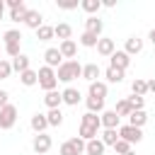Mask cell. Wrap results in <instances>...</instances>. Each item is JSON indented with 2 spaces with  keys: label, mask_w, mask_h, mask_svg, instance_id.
<instances>
[{
  "label": "cell",
  "mask_w": 155,
  "mask_h": 155,
  "mask_svg": "<svg viewBox=\"0 0 155 155\" xmlns=\"http://www.w3.org/2000/svg\"><path fill=\"white\" fill-rule=\"evenodd\" d=\"M114 51H116V46H114V39L99 36V41H97V53H99V56H104V58H109Z\"/></svg>",
  "instance_id": "30bf717a"
},
{
  "label": "cell",
  "mask_w": 155,
  "mask_h": 155,
  "mask_svg": "<svg viewBox=\"0 0 155 155\" xmlns=\"http://www.w3.org/2000/svg\"><path fill=\"white\" fill-rule=\"evenodd\" d=\"M99 140L104 143V145H116V140H119V128H104L102 133H99Z\"/></svg>",
  "instance_id": "44dd1931"
},
{
  "label": "cell",
  "mask_w": 155,
  "mask_h": 155,
  "mask_svg": "<svg viewBox=\"0 0 155 155\" xmlns=\"http://www.w3.org/2000/svg\"><path fill=\"white\" fill-rule=\"evenodd\" d=\"M58 153H61V155H82V153H85V140H82L80 136H78V138H70V140L61 143Z\"/></svg>",
  "instance_id": "5b68a950"
},
{
  "label": "cell",
  "mask_w": 155,
  "mask_h": 155,
  "mask_svg": "<svg viewBox=\"0 0 155 155\" xmlns=\"http://www.w3.org/2000/svg\"><path fill=\"white\" fill-rule=\"evenodd\" d=\"M36 75H39V87H41V90H46V92L56 90L58 78H56V70H53V68L44 65V68H39V70H36Z\"/></svg>",
  "instance_id": "3957f363"
},
{
  "label": "cell",
  "mask_w": 155,
  "mask_h": 155,
  "mask_svg": "<svg viewBox=\"0 0 155 155\" xmlns=\"http://www.w3.org/2000/svg\"><path fill=\"white\" fill-rule=\"evenodd\" d=\"M58 7H61V10H75L78 2H58Z\"/></svg>",
  "instance_id": "60d3db41"
},
{
  "label": "cell",
  "mask_w": 155,
  "mask_h": 155,
  "mask_svg": "<svg viewBox=\"0 0 155 155\" xmlns=\"http://www.w3.org/2000/svg\"><path fill=\"white\" fill-rule=\"evenodd\" d=\"M102 29H104V22H102L99 17H87V19H85V31H87V34L99 36V34H102Z\"/></svg>",
  "instance_id": "9a60e30c"
},
{
  "label": "cell",
  "mask_w": 155,
  "mask_h": 155,
  "mask_svg": "<svg viewBox=\"0 0 155 155\" xmlns=\"http://www.w3.org/2000/svg\"><path fill=\"white\" fill-rule=\"evenodd\" d=\"M126 155H136V153H126Z\"/></svg>",
  "instance_id": "7dc6e473"
},
{
  "label": "cell",
  "mask_w": 155,
  "mask_h": 155,
  "mask_svg": "<svg viewBox=\"0 0 155 155\" xmlns=\"http://www.w3.org/2000/svg\"><path fill=\"white\" fill-rule=\"evenodd\" d=\"M10 63H12V70H17V73L29 70V56H24V53H19L17 58H12Z\"/></svg>",
  "instance_id": "484cf974"
},
{
  "label": "cell",
  "mask_w": 155,
  "mask_h": 155,
  "mask_svg": "<svg viewBox=\"0 0 155 155\" xmlns=\"http://www.w3.org/2000/svg\"><path fill=\"white\" fill-rule=\"evenodd\" d=\"M5 53L10 58H17L19 56V44H5Z\"/></svg>",
  "instance_id": "ab89813d"
},
{
  "label": "cell",
  "mask_w": 155,
  "mask_h": 155,
  "mask_svg": "<svg viewBox=\"0 0 155 155\" xmlns=\"http://www.w3.org/2000/svg\"><path fill=\"white\" fill-rule=\"evenodd\" d=\"M119 114L114 111V109H104L102 111V116H99V124H102V128H119Z\"/></svg>",
  "instance_id": "9c48e42d"
},
{
  "label": "cell",
  "mask_w": 155,
  "mask_h": 155,
  "mask_svg": "<svg viewBox=\"0 0 155 155\" xmlns=\"http://www.w3.org/2000/svg\"><path fill=\"white\" fill-rule=\"evenodd\" d=\"M44 104H46L48 109H61V104H63V99H61V92H58V90H51V92H46V94H44Z\"/></svg>",
  "instance_id": "2e32d148"
},
{
  "label": "cell",
  "mask_w": 155,
  "mask_h": 155,
  "mask_svg": "<svg viewBox=\"0 0 155 155\" xmlns=\"http://www.w3.org/2000/svg\"><path fill=\"white\" fill-rule=\"evenodd\" d=\"M10 73H12V63L0 58V80H7V78H10Z\"/></svg>",
  "instance_id": "74e56055"
},
{
  "label": "cell",
  "mask_w": 155,
  "mask_h": 155,
  "mask_svg": "<svg viewBox=\"0 0 155 155\" xmlns=\"http://www.w3.org/2000/svg\"><path fill=\"white\" fill-rule=\"evenodd\" d=\"M99 128H102V124H99V116L97 114H82V121H80V138L87 143V140H92V138H97L99 136Z\"/></svg>",
  "instance_id": "6da1fadb"
},
{
  "label": "cell",
  "mask_w": 155,
  "mask_h": 155,
  "mask_svg": "<svg viewBox=\"0 0 155 155\" xmlns=\"http://www.w3.org/2000/svg\"><path fill=\"white\" fill-rule=\"evenodd\" d=\"M19 2H22V0H7V2H5V5H7V7H10V10H12V7H15V5H19Z\"/></svg>",
  "instance_id": "ee69618b"
},
{
  "label": "cell",
  "mask_w": 155,
  "mask_h": 155,
  "mask_svg": "<svg viewBox=\"0 0 155 155\" xmlns=\"http://www.w3.org/2000/svg\"><path fill=\"white\" fill-rule=\"evenodd\" d=\"M36 39H39V41H51V39H53V27L41 24V27L36 29Z\"/></svg>",
  "instance_id": "d6a6232c"
},
{
  "label": "cell",
  "mask_w": 155,
  "mask_h": 155,
  "mask_svg": "<svg viewBox=\"0 0 155 155\" xmlns=\"http://www.w3.org/2000/svg\"><path fill=\"white\" fill-rule=\"evenodd\" d=\"M148 39H150V41L155 44V29H150V34H148Z\"/></svg>",
  "instance_id": "f6af8a7d"
},
{
  "label": "cell",
  "mask_w": 155,
  "mask_h": 155,
  "mask_svg": "<svg viewBox=\"0 0 155 155\" xmlns=\"http://www.w3.org/2000/svg\"><path fill=\"white\" fill-rule=\"evenodd\" d=\"M53 36H58L61 41H68V39L73 36V27H70V24H65V22H61V24H56V27H53Z\"/></svg>",
  "instance_id": "7402d4cb"
},
{
  "label": "cell",
  "mask_w": 155,
  "mask_h": 155,
  "mask_svg": "<svg viewBox=\"0 0 155 155\" xmlns=\"http://www.w3.org/2000/svg\"><path fill=\"white\" fill-rule=\"evenodd\" d=\"M24 24L29 27V29H39L41 24H44V17H41V12L39 10H27V17H24Z\"/></svg>",
  "instance_id": "4fadbf2b"
},
{
  "label": "cell",
  "mask_w": 155,
  "mask_h": 155,
  "mask_svg": "<svg viewBox=\"0 0 155 155\" xmlns=\"http://www.w3.org/2000/svg\"><path fill=\"white\" fill-rule=\"evenodd\" d=\"M2 41H5V44H22V34H19V29H7V31L2 34Z\"/></svg>",
  "instance_id": "836d02e7"
},
{
  "label": "cell",
  "mask_w": 155,
  "mask_h": 155,
  "mask_svg": "<svg viewBox=\"0 0 155 155\" xmlns=\"http://www.w3.org/2000/svg\"><path fill=\"white\" fill-rule=\"evenodd\" d=\"M148 121V114L143 111V109H138V111H131L128 114V126H136V128H143V124Z\"/></svg>",
  "instance_id": "cb8c5ba5"
},
{
  "label": "cell",
  "mask_w": 155,
  "mask_h": 155,
  "mask_svg": "<svg viewBox=\"0 0 155 155\" xmlns=\"http://www.w3.org/2000/svg\"><path fill=\"white\" fill-rule=\"evenodd\" d=\"M44 61H46V65H48V68H53V70H56V68L63 63V56H61V51H58V48H46V51H44Z\"/></svg>",
  "instance_id": "8fae6325"
},
{
  "label": "cell",
  "mask_w": 155,
  "mask_h": 155,
  "mask_svg": "<svg viewBox=\"0 0 155 155\" xmlns=\"http://www.w3.org/2000/svg\"><path fill=\"white\" fill-rule=\"evenodd\" d=\"M148 92H153V94H155V78H153V80H148Z\"/></svg>",
  "instance_id": "7bdbcfd3"
},
{
  "label": "cell",
  "mask_w": 155,
  "mask_h": 155,
  "mask_svg": "<svg viewBox=\"0 0 155 155\" xmlns=\"http://www.w3.org/2000/svg\"><path fill=\"white\" fill-rule=\"evenodd\" d=\"M126 102L131 104V109H133V111H138V109H143V104H145V97H138V94H133V97H128Z\"/></svg>",
  "instance_id": "8d00e7d4"
},
{
  "label": "cell",
  "mask_w": 155,
  "mask_h": 155,
  "mask_svg": "<svg viewBox=\"0 0 155 155\" xmlns=\"http://www.w3.org/2000/svg\"><path fill=\"white\" fill-rule=\"evenodd\" d=\"M27 10H29V7H27L24 2L15 5V7L10 10V19H12V22H24V17H27Z\"/></svg>",
  "instance_id": "d4e9b609"
},
{
  "label": "cell",
  "mask_w": 155,
  "mask_h": 155,
  "mask_svg": "<svg viewBox=\"0 0 155 155\" xmlns=\"http://www.w3.org/2000/svg\"><path fill=\"white\" fill-rule=\"evenodd\" d=\"M153 29H155V27H153Z\"/></svg>",
  "instance_id": "c3c4849f"
},
{
  "label": "cell",
  "mask_w": 155,
  "mask_h": 155,
  "mask_svg": "<svg viewBox=\"0 0 155 155\" xmlns=\"http://www.w3.org/2000/svg\"><path fill=\"white\" fill-rule=\"evenodd\" d=\"M80 90H75V87H65L63 92H61V99H63V104H68V107H78V102H80Z\"/></svg>",
  "instance_id": "7c38bea8"
},
{
  "label": "cell",
  "mask_w": 155,
  "mask_h": 155,
  "mask_svg": "<svg viewBox=\"0 0 155 155\" xmlns=\"http://www.w3.org/2000/svg\"><path fill=\"white\" fill-rule=\"evenodd\" d=\"M2 15H5V2L0 0V19H2Z\"/></svg>",
  "instance_id": "bcb514c9"
},
{
  "label": "cell",
  "mask_w": 155,
  "mask_h": 155,
  "mask_svg": "<svg viewBox=\"0 0 155 155\" xmlns=\"http://www.w3.org/2000/svg\"><path fill=\"white\" fill-rule=\"evenodd\" d=\"M85 104H87V111H90V114H102V111H104V99H99V97L87 94Z\"/></svg>",
  "instance_id": "d6986e66"
},
{
  "label": "cell",
  "mask_w": 155,
  "mask_h": 155,
  "mask_svg": "<svg viewBox=\"0 0 155 155\" xmlns=\"http://www.w3.org/2000/svg\"><path fill=\"white\" fill-rule=\"evenodd\" d=\"M97 41H99V36H94V34H87V31H82V34H80V44H82V46H87V48L97 46Z\"/></svg>",
  "instance_id": "e575fe53"
},
{
  "label": "cell",
  "mask_w": 155,
  "mask_h": 155,
  "mask_svg": "<svg viewBox=\"0 0 155 155\" xmlns=\"http://www.w3.org/2000/svg\"><path fill=\"white\" fill-rule=\"evenodd\" d=\"M131 92H133V94H138V97L148 94V80H140V78H136V80L131 82Z\"/></svg>",
  "instance_id": "f1b7e54d"
},
{
  "label": "cell",
  "mask_w": 155,
  "mask_h": 155,
  "mask_svg": "<svg viewBox=\"0 0 155 155\" xmlns=\"http://www.w3.org/2000/svg\"><path fill=\"white\" fill-rule=\"evenodd\" d=\"M80 7H82L90 17H94V12H99L102 2H99V0H82V2H80Z\"/></svg>",
  "instance_id": "f546056e"
},
{
  "label": "cell",
  "mask_w": 155,
  "mask_h": 155,
  "mask_svg": "<svg viewBox=\"0 0 155 155\" xmlns=\"http://www.w3.org/2000/svg\"><path fill=\"white\" fill-rule=\"evenodd\" d=\"M90 94H92V97H99V99H104V97H107V82H102V80H94V82H90Z\"/></svg>",
  "instance_id": "4316f807"
},
{
  "label": "cell",
  "mask_w": 155,
  "mask_h": 155,
  "mask_svg": "<svg viewBox=\"0 0 155 155\" xmlns=\"http://www.w3.org/2000/svg\"><path fill=\"white\" fill-rule=\"evenodd\" d=\"M58 51H61V56H63L65 61H73V58H75V53H78V44H75L73 39H68V41H61Z\"/></svg>",
  "instance_id": "5bb4252c"
},
{
  "label": "cell",
  "mask_w": 155,
  "mask_h": 155,
  "mask_svg": "<svg viewBox=\"0 0 155 155\" xmlns=\"http://www.w3.org/2000/svg\"><path fill=\"white\" fill-rule=\"evenodd\" d=\"M104 78H107V82H114V85H119L121 80H124V70H116V68H107V73H104Z\"/></svg>",
  "instance_id": "4dcf8cb0"
},
{
  "label": "cell",
  "mask_w": 155,
  "mask_h": 155,
  "mask_svg": "<svg viewBox=\"0 0 155 155\" xmlns=\"http://www.w3.org/2000/svg\"><path fill=\"white\" fill-rule=\"evenodd\" d=\"M56 78L61 82H70L75 78H82V65L78 61H63L58 68H56Z\"/></svg>",
  "instance_id": "7a4b0ae2"
},
{
  "label": "cell",
  "mask_w": 155,
  "mask_h": 155,
  "mask_svg": "<svg viewBox=\"0 0 155 155\" xmlns=\"http://www.w3.org/2000/svg\"><path fill=\"white\" fill-rule=\"evenodd\" d=\"M97 78H99V65H97V63H87V65H82V80L94 82Z\"/></svg>",
  "instance_id": "603a6c76"
},
{
  "label": "cell",
  "mask_w": 155,
  "mask_h": 155,
  "mask_svg": "<svg viewBox=\"0 0 155 155\" xmlns=\"http://www.w3.org/2000/svg\"><path fill=\"white\" fill-rule=\"evenodd\" d=\"M19 82L22 85H27V87H31V85H36L39 82V75H36V70H24V73H19Z\"/></svg>",
  "instance_id": "83f0119b"
},
{
  "label": "cell",
  "mask_w": 155,
  "mask_h": 155,
  "mask_svg": "<svg viewBox=\"0 0 155 155\" xmlns=\"http://www.w3.org/2000/svg\"><path fill=\"white\" fill-rule=\"evenodd\" d=\"M7 97H10V94H7L5 90H0V109H2L5 104H10V102H7Z\"/></svg>",
  "instance_id": "b9f144b4"
},
{
  "label": "cell",
  "mask_w": 155,
  "mask_h": 155,
  "mask_svg": "<svg viewBox=\"0 0 155 155\" xmlns=\"http://www.w3.org/2000/svg\"><path fill=\"white\" fill-rule=\"evenodd\" d=\"M119 138L133 145V143H140V140H143V131L136 128V126H128V124H126V126H119Z\"/></svg>",
  "instance_id": "8992f818"
},
{
  "label": "cell",
  "mask_w": 155,
  "mask_h": 155,
  "mask_svg": "<svg viewBox=\"0 0 155 155\" xmlns=\"http://www.w3.org/2000/svg\"><path fill=\"white\" fill-rule=\"evenodd\" d=\"M109 65L116 68V70H124V73H126V68L131 65V56H128L126 51H114V53L109 56Z\"/></svg>",
  "instance_id": "ba28073f"
},
{
  "label": "cell",
  "mask_w": 155,
  "mask_h": 155,
  "mask_svg": "<svg viewBox=\"0 0 155 155\" xmlns=\"http://www.w3.org/2000/svg\"><path fill=\"white\" fill-rule=\"evenodd\" d=\"M114 150L119 153V155H126V153H131V143H126V140H116V145H114Z\"/></svg>",
  "instance_id": "f35d334b"
},
{
  "label": "cell",
  "mask_w": 155,
  "mask_h": 155,
  "mask_svg": "<svg viewBox=\"0 0 155 155\" xmlns=\"http://www.w3.org/2000/svg\"><path fill=\"white\" fill-rule=\"evenodd\" d=\"M51 136L48 133H36L34 136V140H31V148H34V155H44V153H48L51 150Z\"/></svg>",
  "instance_id": "52a82bcc"
},
{
  "label": "cell",
  "mask_w": 155,
  "mask_h": 155,
  "mask_svg": "<svg viewBox=\"0 0 155 155\" xmlns=\"http://www.w3.org/2000/svg\"><path fill=\"white\" fill-rule=\"evenodd\" d=\"M31 128H34L36 133H46V128H48V121H46V114H41V111H36V114L31 116Z\"/></svg>",
  "instance_id": "ffe728a7"
},
{
  "label": "cell",
  "mask_w": 155,
  "mask_h": 155,
  "mask_svg": "<svg viewBox=\"0 0 155 155\" xmlns=\"http://www.w3.org/2000/svg\"><path fill=\"white\" fill-rule=\"evenodd\" d=\"M46 121H48V126H61L63 124V111L61 109H48Z\"/></svg>",
  "instance_id": "1f68e13d"
},
{
  "label": "cell",
  "mask_w": 155,
  "mask_h": 155,
  "mask_svg": "<svg viewBox=\"0 0 155 155\" xmlns=\"http://www.w3.org/2000/svg\"><path fill=\"white\" fill-rule=\"evenodd\" d=\"M104 150H107V145H104L99 138H92V140L85 143V153H87V155H104Z\"/></svg>",
  "instance_id": "e0dca14e"
},
{
  "label": "cell",
  "mask_w": 155,
  "mask_h": 155,
  "mask_svg": "<svg viewBox=\"0 0 155 155\" xmlns=\"http://www.w3.org/2000/svg\"><path fill=\"white\" fill-rule=\"evenodd\" d=\"M114 111H116V114H119V119H121V116H128L133 109H131V104H128L126 99H121V102H116V109H114Z\"/></svg>",
  "instance_id": "d590c367"
},
{
  "label": "cell",
  "mask_w": 155,
  "mask_h": 155,
  "mask_svg": "<svg viewBox=\"0 0 155 155\" xmlns=\"http://www.w3.org/2000/svg\"><path fill=\"white\" fill-rule=\"evenodd\" d=\"M128 56H136V53H140L143 51V39H138V36H128L126 39V48H124Z\"/></svg>",
  "instance_id": "ac0fdd59"
},
{
  "label": "cell",
  "mask_w": 155,
  "mask_h": 155,
  "mask_svg": "<svg viewBox=\"0 0 155 155\" xmlns=\"http://www.w3.org/2000/svg\"><path fill=\"white\" fill-rule=\"evenodd\" d=\"M15 124H17V107H15V104H5V107L0 109V128L7 131V128H12Z\"/></svg>",
  "instance_id": "277c9868"
}]
</instances>
